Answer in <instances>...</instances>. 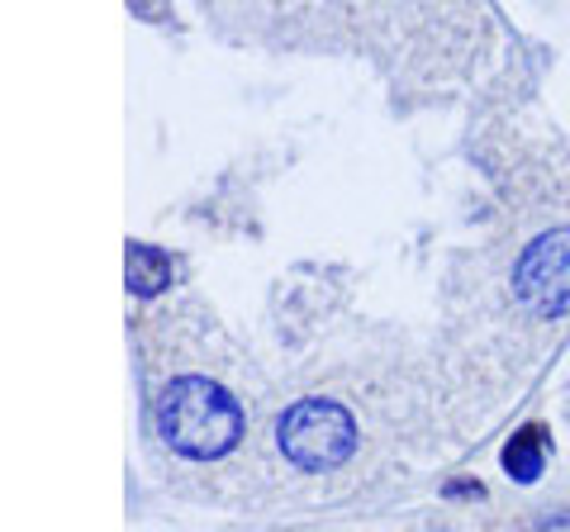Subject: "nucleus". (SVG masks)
<instances>
[{"mask_svg":"<svg viewBox=\"0 0 570 532\" xmlns=\"http://www.w3.org/2000/svg\"><path fill=\"white\" fill-rule=\"evenodd\" d=\"M513 295L532 314L570 309V228H551L513 266Z\"/></svg>","mask_w":570,"mask_h":532,"instance_id":"7ed1b4c3","label":"nucleus"},{"mask_svg":"<svg viewBox=\"0 0 570 532\" xmlns=\"http://www.w3.org/2000/svg\"><path fill=\"white\" fill-rule=\"evenodd\" d=\"M281 452L299 471H333L356 452V423L343 404L328 400H299L281 414Z\"/></svg>","mask_w":570,"mask_h":532,"instance_id":"f03ea898","label":"nucleus"},{"mask_svg":"<svg viewBox=\"0 0 570 532\" xmlns=\"http://www.w3.org/2000/svg\"><path fill=\"white\" fill-rule=\"evenodd\" d=\"M538 532H570V509H557V513H547V519L538 523Z\"/></svg>","mask_w":570,"mask_h":532,"instance_id":"423d86ee","label":"nucleus"},{"mask_svg":"<svg viewBox=\"0 0 570 532\" xmlns=\"http://www.w3.org/2000/svg\"><path fill=\"white\" fill-rule=\"evenodd\" d=\"M167 280H171V262L148 243H129V290L138 299H153L167 290Z\"/></svg>","mask_w":570,"mask_h":532,"instance_id":"39448f33","label":"nucleus"},{"mask_svg":"<svg viewBox=\"0 0 570 532\" xmlns=\"http://www.w3.org/2000/svg\"><path fill=\"white\" fill-rule=\"evenodd\" d=\"M238 400L209 376H181L157 395V433L186 461H219L243 442Z\"/></svg>","mask_w":570,"mask_h":532,"instance_id":"f257e3e1","label":"nucleus"},{"mask_svg":"<svg viewBox=\"0 0 570 532\" xmlns=\"http://www.w3.org/2000/svg\"><path fill=\"white\" fill-rule=\"evenodd\" d=\"M448 494H452V500H471V494L480 500V494H485V490H480V485H471V481H452V485H448Z\"/></svg>","mask_w":570,"mask_h":532,"instance_id":"0eeeda50","label":"nucleus"},{"mask_svg":"<svg viewBox=\"0 0 570 532\" xmlns=\"http://www.w3.org/2000/svg\"><path fill=\"white\" fill-rule=\"evenodd\" d=\"M547 456H551V433L542 428V423H528V428H519L504 442V471L519 485L538 481V475L547 471Z\"/></svg>","mask_w":570,"mask_h":532,"instance_id":"20e7f679","label":"nucleus"}]
</instances>
